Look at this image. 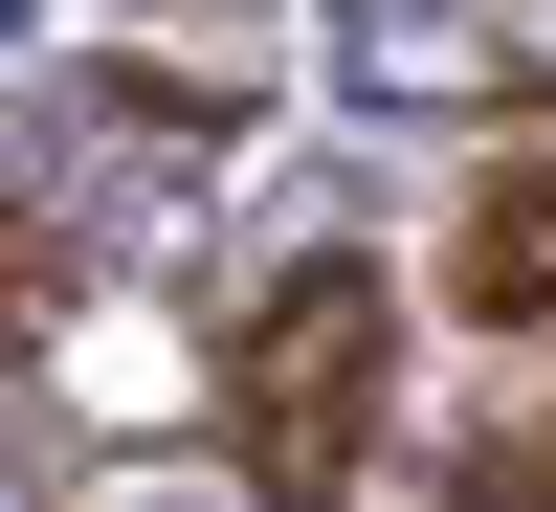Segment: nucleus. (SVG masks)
Wrapping results in <instances>:
<instances>
[{
    "label": "nucleus",
    "mask_w": 556,
    "mask_h": 512,
    "mask_svg": "<svg viewBox=\"0 0 556 512\" xmlns=\"http://www.w3.org/2000/svg\"><path fill=\"white\" fill-rule=\"evenodd\" d=\"M379 424H401V267L312 246L223 335V469H245V512H356L379 490Z\"/></svg>",
    "instance_id": "obj_1"
},
{
    "label": "nucleus",
    "mask_w": 556,
    "mask_h": 512,
    "mask_svg": "<svg viewBox=\"0 0 556 512\" xmlns=\"http://www.w3.org/2000/svg\"><path fill=\"white\" fill-rule=\"evenodd\" d=\"M445 312H490V335H556V134H513L468 201V246H445Z\"/></svg>",
    "instance_id": "obj_2"
},
{
    "label": "nucleus",
    "mask_w": 556,
    "mask_h": 512,
    "mask_svg": "<svg viewBox=\"0 0 556 512\" xmlns=\"http://www.w3.org/2000/svg\"><path fill=\"white\" fill-rule=\"evenodd\" d=\"M45 290H67V267H45V223H23V201H0V335H23V312H45Z\"/></svg>",
    "instance_id": "obj_3"
}]
</instances>
